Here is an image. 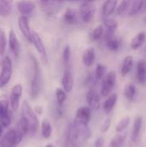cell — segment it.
I'll return each mask as SVG.
<instances>
[{
  "instance_id": "obj_20",
  "label": "cell",
  "mask_w": 146,
  "mask_h": 147,
  "mask_svg": "<svg viewBox=\"0 0 146 147\" xmlns=\"http://www.w3.org/2000/svg\"><path fill=\"white\" fill-rule=\"evenodd\" d=\"M117 3H118V0H106L102 5V9L103 16L108 17L109 16L114 14L117 9Z\"/></svg>"
},
{
  "instance_id": "obj_19",
  "label": "cell",
  "mask_w": 146,
  "mask_h": 147,
  "mask_svg": "<svg viewBox=\"0 0 146 147\" xmlns=\"http://www.w3.org/2000/svg\"><path fill=\"white\" fill-rule=\"evenodd\" d=\"M137 79L139 84H146V60L140 59L137 64Z\"/></svg>"
},
{
  "instance_id": "obj_36",
  "label": "cell",
  "mask_w": 146,
  "mask_h": 147,
  "mask_svg": "<svg viewBox=\"0 0 146 147\" xmlns=\"http://www.w3.org/2000/svg\"><path fill=\"white\" fill-rule=\"evenodd\" d=\"M130 117L129 116H126V117H124V118H122L120 121V122L117 124V126H116V128H115V130H116V132L117 133H122L124 130H126V127L129 126V124H130Z\"/></svg>"
},
{
  "instance_id": "obj_40",
  "label": "cell",
  "mask_w": 146,
  "mask_h": 147,
  "mask_svg": "<svg viewBox=\"0 0 146 147\" xmlns=\"http://www.w3.org/2000/svg\"><path fill=\"white\" fill-rule=\"evenodd\" d=\"M110 126H111V118H107L103 121L102 125L101 126V128H100L101 133L105 134L106 132H108V129H109V127H110Z\"/></svg>"
},
{
  "instance_id": "obj_42",
  "label": "cell",
  "mask_w": 146,
  "mask_h": 147,
  "mask_svg": "<svg viewBox=\"0 0 146 147\" xmlns=\"http://www.w3.org/2000/svg\"><path fill=\"white\" fill-rule=\"evenodd\" d=\"M34 113H35V114L41 115V114H42V112H43V109H42V107H41V106H37V107H35V109H34Z\"/></svg>"
},
{
  "instance_id": "obj_14",
  "label": "cell",
  "mask_w": 146,
  "mask_h": 147,
  "mask_svg": "<svg viewBox=\"0 0 146 147\" xmlns=\"http://www.w3.org/2000/svg\"><path fill=\"white\" fill-rule=\"evenodd\" d=\"M16 7L22 16H28L34 11L36 5L31 0H20L16 3Z\"/></svg>"
},
{
  "instance_id": "obj_29",
  "label": "cell",
  "mask_w": 146,
  "mask_h": 147,
  "mask_svg": "<svg viewBox=\"0 0 146 147\" xmlns=\"http://www.w3.org/2000/svg\"><path fill=\"white\" fill-rule=\"evenodd\" d=\"M136 87L133 84H127L125 87L124 90V95L126 96V98L129 101H133L136 96Z\"/></svg>"
},
{
  "instance_id": "obj_34",
  "label": "cell",
  "mask_w": 146,
  "mask_h": 147,
  "mask_svg": "<svg viewBox=\"0 0 146 147\" xmlns=\"http://www.w3.org/2000/svg\"><path fill=\"white\" fill-rule=\"evenodd\" d=\"M103 33H104L103 26H102V25H98V26H96V27L93 29V31L91 32V34H90L91 40H93V41L99 40L102 37Z\"/></svg>"
},
{
  "instance_id": "obj_35",
  "label": "cell",
  "mask_w": 146,
  "mask_h": 147,
  "mask_svg": "<svg viewBox=\"0 0 146 147\" xmlns=\"http://www.w3.org/2000/svg\"><path fill=\"white\" fill-rule=\"evenodd\" d=\"M106 71H107V66L102 65V64H97L96 67V71H95V78L96 79L98 80H102L105 75H106Z\"/></svg>"
},
{
  "instance_id": "obj_22",
  "label": "cell",
  "mask_w": 146,
  "mask_h": 147,
  "mask_svg": "<svg viewBox=\"0 0 146 147\" xmlns=\"http://www.w3.org/2000/svg\"><path fill=\"white\" fill-rule=\"evenodd\" d=\"M117 100H118V95L116 93L110 94L108 96H107V99L103 103V110L106 112V114H109L112 112V110L116 105Z\"/></svg>"
},
{
  "instance_id": "obj_3",
  "label": "cell",
  "mask_w": 146,
  "mask_h": 147,
  "mask_svg": "<svg viewBox=\"0 0 146 147\" xmlns=\"http://www.w3.org/2000/svg\"><path fill=\"white\" fill-rule=\"evenodd\" d=\"M22 118L25 121L28 126L29 134H34L39 127V120L34 113V109L30 107L27 101H23L22 103Z\"/></svg>"
},
{
  "instance_id": "obj_21",
  "label": "cell",
  "mask_w": 146,
  "mask_h": 147,
  "mask_svg": "<svg viewBox=\"0 0 146 147\" xmlns=\"http://www.w3.org/2000/svg\"><path fill=\"white\" fill-rule=\"evenodd\" d=\"M63 20L68 25L77 24L78 17H77V14L76 10L71 9V8L66 9V10L65 11L64 16H63Z\"/></svg>"
},
{
  "instance_id": "obj_31",
  "label": "cell",
  "mask_w": 146,
  "mask_h": 147,
  "mask_svg": "<svg viewBox=\"0 0 146 147\" xmlns=\"http://www.w3.org/2000/svg\"><path fill=\"white\" fill-rule=\"evenodd\" d=\"M55 96L57 100V103L59 107H63L65 102L66 101L67 95L66 92L62 88H57L55 90Z\"/></svg>"
},
{
  "instance_id": "obj_5",
  "label": "cell",
  "mask_w": 146,
  "mask_h": 147,
  "mask_svg": "<svg viewBox=\"0 0 146 147\" xmlns=\"http://www.w3.org/2000/svg\"><path fill=\"white\" fill-rule=\"evenodd\" d=\"M0 72V89L8 84L12 77V60L9 56H4L3 58Z\"/></svg>"
},
{
  "instance_id": "obj_43",
  "label": "cell",
  "mask_w": 146,
  "mask_h": 147,
  "mask_svg": "<svg viewBox=\"0 0 146 147\" xmlns=\"http://www.w3.org/2000/svg\"><path fill=\"white\" fill-rule=\"evenodd\" d=\"M3 127L2 126V124L0 123V139L2 138V135H3Z\"/></svg>"
},
{
  "instance_id": "obj_15",
  "label": "cell",
  "mask_w": 146,
  "mask_h": 147,
  "mask_svg": "<svg viewBox=\"0 0 146 147\" xmlns=\"http://www.w3.org/2000/svg\"><path fill=\"white\" fill-rule=\"evenodd\" d=\"M86 99L89 107L91 110H97L101 106V100L98 93L94 89H89L86 95Z\"/></svg>"
},
{
  "instance_id": "obj_13",
  "label": "cell",
  "mask_w": 146,
  "mask_h": 147,
  "mask_svg": "<svg viewBox=\"0 0 146 147\" xmlns=\"http://www.w3.org/2000/svg\"><path fill=\"white\" fill-rule=\"evenodd\" d=\"M8 44L10 51L12 52L13 55L15 58H18L21 53V45L19 42V40L13 29L9 30V39H8Z\"/></svg>"
},
{
  "instance_id": "obj_6",
  "label": "cell",
  "mask_w": 146,
  "mask_h": 147,
  "mask_svg": "<svg viewBox=\"0 0 146 147\" xmlns=\"http://www.w3.org/2000/svg\"><path fill=\"white\" fill-rule=\"evenodd\" d=\"M102 90L101 94L103 97L108 96L111 92L113 91L115 84H116V73L114 71H109L108 74L105 75V77L102 78Z\"/></svg>"
},
{
  "instance_id": "obj_18",
  "label": "cell",
  "mask_w": 146,
  "mask_h": 147,
  "mask_svg": "<svg viewBox=\"0 0 146 147\" xmlns=\"http://www.w3.org/2000/svg\"><path fill=\"white\" fill-rule=\"evenodd\" d=\"M95 60H96V51H95V49L93 47L87 48L83 52V56H82L83 64L87 67H90L94 64Z\"/></svg>"
},
{
  "instance_id": "obj_32",
  "label": "cell",
  "mask_w": 146,
  "mask_h": 147,
  "mask_svg": "<svg viewBox=\"0 0 146 147\" xmlns=\"http://www.w3.org/2000/svg\"><path fill=\"white\" fill-rule=\"evenodd\" d=\"M9 99L8 98V96L5 95H2L0 96V116L9 111Z\"/></svg>"
},
{
  "instance_id": "obj_41",
  "label": "cell",
  "mask_w": 146,
  "mask_h": 147,
  "mask_svg": "<svg viewBox=\"0 0 146 147\" xmlns=\"http://www.w3.org/2000/svg\"><path fill=\"white\" fill-rule=\"evenodd\" d=\"M105 144V139L103 137H99L96 140L94 146L95 147H103Z\"/></svg>"
},
{
  "instance_id": "obj_27",
  "label": "cell",
  "mask_w": 146,
  "mask_h": 147,
  "mask_svg": "<svg viewBox=\"0 0 146 147\" xmlns=\"http://www.w3.org/2000/svg\"><path fill=\"white\" fill-rule=\"evenodd\" d=\"M103 22H104V26L107 28V33H111V34L115 33L118 28V23L114 19L109 17H104Z\"/></svg>"
},
{
  "instance_id": "obj_44",
  "label": "cell",
  "mask_w": 146,
  "mask_h": 147,
  "mask_svg": "<svg viewBox=\"0 0 146 147\" xmlns=\"http://www.w3.org/2000/svg\"><path fill=\"white\" fill-rule=\"evenodd\" d=\"M52 1H54V2H57V3H62V2H64L65 0H52Z\"/></svg>"
},
{
  "instance_id": "obj_4",
  "label": "cell",
  "mask_w": 146,
  "mask_h": 147,
  "mask_svg": "<svg viewBox=\"0 0 146 147\" xmlns=\"http://www.w3.org/2000/svg\"><path fill=\"white\" fill-rule=\"evenodd\" d=\"M23 134L15 128L9 129L0 140V147H14L19 145L23 139Z\"/></svg>"
},
{
  "instance_id": "obj_33",
  "label": "cell",
  "mask_w": 146,
  "mask_h": 147,
  "mask_svg": "<svg viewBox=\"0 0 146 147\" xmlns=\"http://www.w3.org/2000/svg\"><path fill=\"white\" fill-rule=\"evenodd\" d=\"M126 139V134H117L115 135L110 143V146L111 147H121L122 145L124 144L125 140Z\"/></svg>"
},
{
  "instance_id": "obj_11",
  "label": "cell",
  "mask_w": 146,
  "mask_h": 147,
  "mask_svg": "<svg viewBox=\"0 0 146 147\" xmlns=\"http://www.w3.org/2000/svg\"><path fill=\"white\" fill-rule=\"evenodd\" d=\"M22 95V86L20 84L14 85L10 91L9 103L13 110L17 111L20 105V99Z\"/></svg>"
},
{
  "instance_id": "obj_45",
  "label": "cell",
  "mask_w": 146,
  "mask_h": 147,
  "mask_svg": "<svg viewBox=\"0 0 146 147\" xmlns=\"http://www.w3.org/2000/svg\"><path fill=\"white\" fill-rule=\"evenodd\" d=\"M2 61H3V57L0 56V67H1V65H2Z\"/></svg>"
},
{
  "instance_id": "obj_28",
  "label": "cell",
  "mask_w": 146,
  "mask_h": 147,
  "mask_svg": "<svg viewBox=\"0 0 146 147\" xmlns=\"http://www.w3.org/2000/svg\"><path fill=\"white\" fill-rule=\"evenodd\" d=\"M132 5L130 7V10H129V16H133L135 15H137L143 8L144 6V0H133L132 1Z\"/></svg>"
},
{
  "instance_id": "obj_10",
  "label": "cell",
  "mask_w": 146,
  "mask_h": 147,
  "mask_svg": "<svg viewBox=\"0 0 146 147\" xmlns=\"http://www.w3.org/2000/svg\"><path fill=\"white\" fill-rule=\"evenodd\" d=\"M31 43H33V45L34 46V47L37 50L38 53L40 54L42 61H44L45 63L47 62V53H46V50L45 45L43 43L42 39L40 36V34L37 32H35V31H32Z\"/></svg>"
},
{
  "instance_id": "obj_2",
  "label": "cell",
  "mask_w": 146,
  "mask_h": 147,
  "mask_svg": "<svg viewBox=\"0 0 146 147\" xmlns=\"http://www.w3.org/2000/svg\"><path fill=\"white\" fill-rule=\"evenodd\" d=\"M32 65H33V73L31 79V87H30V96L32 99H35L40 92L41 84H42V74L40 64L37 59L31 55Z\"/></svg>"
},
{
  "instance_id": "obj_39",
  "label": "cell",
  "mask_w": 146,
  "mask_h": 147,
  "mask_svg": "<svg viewBox=\"0 0 146 147\" xmlns=\"http://www.w3.org/2000/svg\"><path fill=\"white\" fill-rule=\"evenodd\" d=\"M71 55V47H70L69 46H66V47L64 48V51H63V62H64L65 66L70 65Z\"/></svg>"
},
{
  "instance_id": "obj_12",
  "label": "cell",
  "mask_w": 146,
  "mask_h": 147,
  "mask_svg": "<svg viewBox=\"0 0 146 147\" xmlns=\"http://www.w3.org/2000/svg\"><path fill=\"white\" fill-rule=\"evenodd\" d=\"M18 27L19 29L22 33V34L24 36V38L28 41L31 42L32 40V32L30 30V27H29V22H28V18L27 16H20L18 17Z\"/></svg>"
},
{
  "instance_id": "obj_25",
  "label": "cell",
  "mask_w": 146,
  "mask_h": 147,
  "mask_svg": "<svg viewBox=\"0 0 146 147\" xmlns=\"http://www.w3.org/2000/svg\"><path fill=\"white\" fill-rule=\"evenodd\" d=\"M146 40L145 32H140L136 36H134L131 41V48L133 50H137L142 47Z\"/></svg>"
},
{
  "instance_id": "obj_7",
  "label": "cell",
  "mask_w": 146,
  "mask_h": 147,
  "mask_svg": "<svg viewBox=\"0 0 146 147\" xmlns=\"http://www.w3.org/2000/svg\"><path fill=\"white\" fill-rule=\"evenodd\" d=\"M91 109L88 107H81L77 110L73 126H88L91 118Z\"/></svg>"
},
{
  "instance_id": "obj_26",
  "label": "cell",
  "mask_w": 146,
  "mask_h": 147,
  "mask_svg": "<svg viewBox=\"0 0 146 147\" xmlns=\"http://www.w3.org/2000/svg\"><path fill=\"white\" fill-rule=\"evenodd\" d=\"M52 128L50 121L47 119H44L41 123V134L44 139H49L52 135Z\"/></svg>"
},
{
  "instance_id": "obj_23",
  "label": "cell",
  "mask_w": 146,
  "mask_h": 147,
  "mask_svg": "<svg viewBox=\"0 0 146 147\" xmlns=\"http://www.w3.org/2000/svg\"><path fill=\"white\" fill-rule=\"evenodd\" d=\"M13 0H0V16L7 17L12 12Z\"/></svg>"
},
{
  "instance_id": "obj_1",
  "label": "cell",
  "mask_w": 146,
  "mask_h": 147,
  "mask_svg": "<svg viewBox=\"0 0 146 147\" xmlns=\"http://www.w3.org/2000/svg\"><path fill=\"white\" fill-rule=\"evenodd\" d=\"M90 136L91 131L88 126H73L70 131L69 140L73 147H81Z\"/></svg>"
},
{
  "instance_id": "obj_9",
  "label": "cell",
  "mask_w": 146,
  "mask_h": 147,
  "mask_svg": "<svg viewBox=\"0 0 146 147\" xmlns=\"http://www.w3.org/2000/svg\"><path fill=\"white\" fill-rule=\"evenodd\" d=\"M61 84L63 86V90L69 93L72 90L74 86V75H73V70L72 67L69 65L65 66V69L64 71V74L61 80Z\"/></svg>"
},
{
  "instance_id": "obj_8",
  "label": "cell",
  "mask_w": 146,
  "mask_h": 147,
  "mask_svg": "<svg viewBox=\"0 0 146 147\" xmlns=\"http://www.w3.org/2000/svg\"><path fill=\"white\" fill-rule=\"evenodd\" d=\"M96 14V7L92 3L84 2L79 9V15L82 19V21L85 23L90 22L92 19L94 18Z\"/></svg>"
},
{
  "instance_id": "obj_37",
  "label": "cell",
  "mask_w": 146,
  "mask_h": 147,
  "mask_svg": "<svg viewBox=\"0 0 146 147\" xmlns=\"http://www.w3.org/2000/svg\"><path fill=\"white\" fill-rule=\"evenodd\" d=\"M11 119H12V113L9 110L8 113L0 116V123L3 127H9L11 123Z\"/></svg>"
},
{
  "instance_id": "obj_24",
  "label": "cell",
  "mask_w": 146,
  "mask_h": 147,
  "mask_svg": "<svg viewBox=\"0 0 146 147\" xmlns=\"http://www.w3.org/2000/svg\"><path fill=\"white\" fill-rule=\"evenodd\" d=\"M133 66V57L131 55L126 56L122 62L121 65V70H120V74L122 77H126L132 70Z\"/></svg>"
},
{
  "instance_id": "obj_16",
  "label": "cell",
  "mask_w": 146,
  "mask_h": 147,
  "mask_svg": "<svg viewBox=\"0 0 146 147\" xmlns=\"http://www.w3.org/2000/svg\"><path fill=\"white\" fill-rule=\"evenodd\" d=\"M105 42H106L107 47L110 51H113V52L118 51L121 44L120 40L115 35V33L114 34L107 33L105 36Z\"/></svg>"
},
{
  "instance_id": "obj_48",
  "label": "cell",
  "mask_w": 146,
  "mask_h": 147,
  "mask_svg": "<svg viewBox=\"0 0 146 147\" xmlns=\"http://www.w3.org/2000/svg\"><path fill=\"white\" fill-rule=\"evenodd\" d=\"M41 1H43V2H48L49 0H41Z\"/></svg>"
},
{
  "instance_id": "obj_49",
  "label": "cell",
  "mask_w": 146,
  "mask_h": 147,
  "mask_svg": "<svg viewBox=\"0 0 146 147\" xmlns=\"http://www.w3.org/2000/svg\"><path fill=\"white\" fill-rule=\"evenodd\" d=\"M69 1H78V0H69Z\"/></svg>"
},
{
  "instance_id": "obj_46",
  "label": "cell",
  "mask_w": 146,
  "mask_h": 147,
  "mask_svg": "<svg viewBox=\"0 0 146 147\" xmlns=\"http://www.w3.org/2000/svg\"><path fill=\"white\" fill-rule=\"evenodd\" d=\"M45 147H54V146H53L52 144H48V145H46V146Z\"/></svg>"
},
{
  "instance_id": "obj_47",
  "label": "cell",
  "mask_w": 146,
  "mask_h": 147,
  "mask_svg": "<svg viewBox=\"0 0 146 147\" xmlns=\"http://www.w3.org/2000/svg\"><path fill=\"white\" fill-rule=\"evenodd\" d=\"M86 2H89V3H93L94 1H96V0H85Z\"/></svg>"
},
{
  "instance_id": "obj_30",
  "label": "cell",
  "mask_w": 146,
  "mask_h": 147,
  "mask_svg": "<svg viewBox=\"0 0 146 147\" xmlns=\"http://www.w3.org/2000/svg\"><path fill=\"white\" fill-rule=\"evenodd\" d=\"M8 39L3 29L0 28V56L3 57L7 50Z\"/></svg>"
},
{
  "instance_id": "obj_38",
  "label": "cell",
  "mask_w": 146,
  "mask_h": 147,
  "mask_svg": "<svg viewBox=\"0 0 146 147\" xmlns=\"http://www.w3.org/2000/svg\"><path fill=\"white\" fill-rule=\"evenodd\" d=\"M133 0H121V3H120V5L117 7L116 9V12L119 15L123 14L125 11H126V9L129 8V6L131 5Z\"/></svg>"
},
{
  "instance_id": "obj_17",
  "label": "cell",
  "mask_w": 146,
  "mask_h": 147,
  "mask_svg": "<svg viewBox=\"0 0 146 147\" xmlns=\"http://www.w3.org/2000/svg\"><path fill=\"white\" fill-rule=\"evenodd\" d=\"M142 126H143V118L140 116H138L133 122V129H132V134H131V139L132 141L136 143L139 139V135H140V132L142 129Z\"/></svg>"
}]
</instances>
